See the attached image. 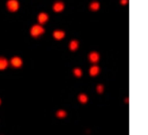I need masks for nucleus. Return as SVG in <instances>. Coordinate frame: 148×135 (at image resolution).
<instances>
[{
    "instance_id": "obj_1",
    "label": "nucleus",
    "mask_w": 148,
    "mask_h": 135,
    "mask_svg": "<svg viewBox=\"0 0 148 135\" xmlns=\"http://www.w3.org/2000/svg\"><path fill=\"white\" fill-rule=\"evenodd\" d=\"M44 31H45V29H44V28H43L41 24H34V25L30 28V29H29L30 35H31L33 37H35V38L39 37V36H41L42 35H43Z\"/></svg>"
},
{
    "instance_id": "obj_2",
    "label": "nucleus",
    "mask_w": 148,
    "mask_h": 135,
    "mask_svg": "<svg viewBox=\"0 0 148 135\" xmlns=\"http://www.w3.org/2000/svg\"><path fill=\"white\" fill-rule=\"evenodd\" d=\"M19 2L18 0H8L6 3L7 10L10 12H16L19 9Z\"/></svg>"
},
{
    "instance_id": "obj_3",
    "label": "nucleus",
    "mask_w": 148,
    "mask_h": 135,
    "mask_svg": "<svg viewBox=\"0 0 148 135\" xmlns=\"http://www.w3.org/2000/svg\"><path fill=\"white\" fill-rule=\"evenodd\" d=\"M10 65H11L13 68L18 69V68L22 67V65H23V61H22V59H21L19 56H14V57H12V58L10 59Z\"/></svg>"
},
{
    "instance_id": "obj_4",
    "label": "nucleus",
    "mask_w": 148,
    "mask_h": 135,
    "mask_svg": "<svg viewBox=\"0 0 148 135\" xmlns=\"http://www.w3.org/2000/svg\"><path fill=\"white\" fill-rule=\"evenodd\" d=\"M64 7H65L64 3L62 2V1H56V2H55V3H53V5H52L53 10H54L55 12H56V13L62 12V11L64 10Z\"/></svg>"
},
{
    "instance_id": "obj_5",
    "label": "nucleus",
    "mask_w": 148,
    "mask_h": 135,
    "mask_svg": "<svg viewBox=\"0 0 148 135\" xmlns=\"http://www.w3.org/2000/svg\"><path fill=\"white\" fill-rule=\"evenodd\" d=\"M49 20V15L46 13V12H41L38 14L37 16V21L39 23V24L42 25V24H45Z\"/></svg>"
},
{
    "instance_id": "obj_6",
    "label": "nucleus",
    "mask_w": 148,
    "mask_h": 135,
    "mask_svg": "<svg viewBox=\"0 0 148 135\" xmlns=\"http://www.w3.org/2000/svg\"><path fill=\"white\" fill-rule=\"evenodd\" d=\"M88 60L92 63H97L99 62V60H100V55H99V53L96 52V51H92L88 55Z\"/></svg>"
},
{
    "instance_id": "obj_7",
    "label": "nucleus",
    "mask_w": 148,
    "mask_h": 135,
    "mask_svg": "<svg viewBox=\"0 0 148 135\" xmlns=\"http://www.w3.org/2000/svg\"><path fill=\"white\" fill-rule=\"evenodd\" d=\"M53 37L57 41L62 40L65 37V32L62 29H56L53 32Z\"/></svg>"
},
{
    "instance_id": "obj_8",
    "label": "nucleus",
    "mask_w": 148,
    "mask_h": 135,
    "mask_svg": "<svg viewBox=\"0 0 148 135\" xmlns=\"http://www.w3.org/2000/svg\"><path fill=\"white\" fill-rule=\"evenodd\" d=\"M69 48L71 51H75L79 48V42L77 40H72L69 42Z\"/></svg>"
},
{
    "instance_id": "obj_9",
    "label": "nucleus",
    "mask_w": 148,
    "mask_h": 135,
    "mask_svg": "<svg viewBox=\"0 0 148 135\" xmlns=\"http://www.w3.org/2000/svg\"><path fill=\"white\" fill-rule=\"evenodd\" d=\"M100 73V68L97 65H93L89 69V75L91 76H96Z\"/></svg>"
},
{
    "instance_id": "obj_10",
    "label": "nucleus",
    "mask_w": 148,
    "mask_h": 135,
    "mask_svg": "<svg viewBox=\"0 0 148 135\" xmlns=\"http://www.w3.org/2000/svg\"><path fill=\"white\" fill-rule=\"evenodd\" d=\"M9 65V62L4 57H0V70L5 69Z\"/></svg>"
},
{
    "instance_id": "obj_11",
    "label": "nucleus",
    "mask_w": 148,
    "mask_h": 135,
    "mask_svg": "<svg viewBox=\"0 0 148 135\" xmlns=\"http://www.w3.org/2000/svg\"><path fill=\"white\" fill-rule=\"evenodd\" d=\"M89 9L92 11H97L100 9V3L97 1H93L89 4Z\"/></svg>"
},
{
    "instance_id": "obj_12",
    "label": "nucleus",
    "mask_w": 148,
    "mask_h": 135,
    "mask_svg": "<svg viewBox=\"0 0 148 135\" xmlns=\"http://www.w3.org/2000/svg\"><path fill=\"white\" fill-rule=\"evenodd\" d=\"M78 100H79V101L81 102V103H86L87 101H88V95H85V94H81V95H79V96H78Z\"/></svg>"
},
{
    "instance_id": "obj_13",
    "label": "nucleus",
    "mask_w": 148,
    "mask_h": 135,
    "mask_svg": "<svg viewBox=\"0 0 148 135\" xmlns=\"http://www.w3.org/2000/svg\"><path fill=\"white\" fill-rule=\"evenodd\" d=\"M73 74L75 75V76L76 77H81L82 75V70L80 69V68H75L74 70H73Z\"/></svg>"
},
{
    "instance_id": "obj_14",
    "label": "nucleus",
    "mask_w": 148,
    "mask_h": 135,
    "mask_svg": "<svg viewBox=\"0 0 148 135\" xmlns=\"http://www.w3.org/2000/svg\"><path fill=\"white\" fill-rule=\"evenodd\" d=\"M66 112L64 111V110H59L57 113H56V115H57V117L58 118H61V119H62V118H64L65 116H66Z\"/></svg>"
},
{
    "instance_id": "obj_15",
    "label": "nucleus",
    "mask_w": 148,
    "mask_h": 135,
    "mask_svg": "<svg viewBox=\"0 0 148 135\" xmlns=\"http://www.w3.org/2000/svg\"><path fill=\"white\" fill-rule=\"evenodd\" d=\"M96 90H97V92L98 93H101L102 91H103V86L102 85H98L97 86V88H96Z\"/></svg>"
},
{
    "instance_id": "obj_16",
    "label": "nucleus",
    "mask_w": 148,
    "mask_h": 135,
    "mask_svg": "<svg viewBox=\"0 0 148 135\" xmlns=\"http://www.w3.org/2000/svg\"><path fill=\"white\" fill-rule=\"evenodd\" d=\"M120 3H121V4H122V5H127V4L128 3V0H121Z\"/></svg>"
},
{
    "instance_id": "obj_17",
    "label": "nucleus",
    "mask_w": 148,
    "mask_h": 135,
    "mask_svg": "<svg viewBox=\"0 0 148 135\" xmlns=\"http://www.w3.org/2000/svg\"><path fill=\"white\" fill-rule=\"evenodd\" d=\"M0 104H1V100H0Z\"/></svg>"
}]
</instances>
